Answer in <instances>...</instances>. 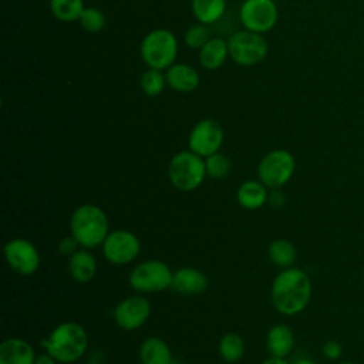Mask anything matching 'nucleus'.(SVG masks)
I'll use <instances>...</instances> for the list:
<instances>
[{"label": "nucleus", "mask_w": 364, "mask_h": 364, "mask_svg": "<svg viewBox=\"0 0 364 364\" xmlns=\"http://www.w3.org/2000/svg\"><path fill=\"white\" fill-rule=\"evenodd\" d=\"M313 286L309 274L299 267H286L276 274L270 289L274 309L284 316L301 313L310 303Z\"/></svg>", "instance_id": "f257e3e1"}, {"label": "nucleus", "mask_w": 364, "mask_h": 364, "mask_svg": "<svg viewBox=\"0 0 364 364\" xmlns=\"http://www.w3.org/2000/svg\"><path fill=\"white\" fill-rule=\"evenodd\" d=\"M262 364H290V363L286 358H279V357H272L270 355V358L264 360Z\"/></svg>", "instance_id": "72a5a7b5"}, {"label": "nucleus", "mask_w": 364, "mask_h": 364, "mask_svg": "<svg viewBox=\"0 0 364 364\" xmlns=\"http://www.w3.org/2000/svg\"><path fill=\"white\" fill-rule=\"evenodd\" d=\"M206 176L205 158L188 151L176 152L168 164V178L173 188L182 192H192L199 188Z\"/></svg>", "instance_id": "39448f33"}, {"label": "nucleus", "mask_w": 364, "mask_h": 364, "mask_svg": "<svg viewBox=\"0 0 364 364\" xmlns=\"http://www.w3.org/2000/svg\"><path fill=\"white\" fill-rule=\"evenodd\" d=\"M178 38L168 28H154L139 44V54L148 68L165 71L178 57Z\"/></svg>", "instance_id": "20e7f679"}, {"label": "nucleus", "mask_w": 364, "mask_h": 364, "mask_svg": "<svg viewBox=\"0 0 364 364\" xmlns=\"http://www.w3.org/2000/svg\"><path fill=\"white\" fill-rule=\"evenodd\" d=\"M36 354L30 343L10 337L0 344V364H34Z\"/></svg>", "instance_id": "dca6fc26"}, {"label": "nucleus", "mask_w": 364, "mask_h": 364, "mask_svg": "<svg viewBox=\"0 0 364 364\" xmlns=\"http://www.w3.org/2000/svg\"><path fill=\"white\" fill-rule=\"evenodd\" d=\"M78 246L80 243L77 242V239L70 235V236H64L60 243H58V252L63 255V256H67L70 257L71 255H74L77 250H78ZM81 247V246H80Z\"/></svg>", "instance_id": "7c9ffc66"}, {"label": "nucleus", "mask_w": 364, "mask_h": 364, "mask_svg": "<svg viewBox=\"0 0 364 364\" xmlns=\"http://www.w3.org/2000/svg\"><path fill=\"white\" fill-rule=\"evenodd\" d=\"M166 85L176 92H192L199 87L200 75L195 67L186 63H173L165 70Z\"/></svg>", "instance_id": "2eb2a0df"}, {"label": "nucleus", "mask_w": 364, "mask_h": 364, "mask_svg": "<svg viewBox=\"0 0 364 364\" xmlns=\"http://www.w3.org/2000/svg\"><path fill=\"white\" fill-rule=\"evenodd\" d=\"M321 354L328 361H337L343 355V346L338 341H336V340H327L321 346Z\"/></svg>", "instance_id": "c756f323"}, {"label": "nucleus", "mask_w": 364, "mask_h": 364, "mask_svg": "<svg viewBox=\"0 0 364 364\" xmlns=\"http://www.w3.org/2000/svg\"><path fill=\"white\" fill-rule=\"evenodd\" d=\"M212 38L210 30L206 24L202 23H195L188 27V30L183 34V41L185 46L192 48V50H200L209 40Z\"/></svg>", "instance_id": "c85d7f7f"}, {"label": "nucleus", "mask_w": 364, "mask_h": 364, "mask_svg": "<svg viewBox=\"0 0 364 364\" xmlns=\"http://www.w3.org/2000/svg\"><path fill=\"white\" fill-rule=\"evenodd\" d=\"M363 282H364V269H363Z\"/></svg>", "instance_id": "4c0bfd02"}, {"label": "nucleus", "mask_w": 364, "mask_h": 364, "mask_svg": "<svg viewBox=\"0 0 364 364\" xmlns=\"http://www.w3.org/2000/svg\"><path fill=\"white\" fill-rule=\"evenodd\" d=\"M267 256L272 263L279 267H291L297 260V249L287 239H274L267 247Z\"/></svg>", "instance_id": "5701e85b"}, {"label": "nucleus", "mask_w": 364, "mask_h": 364, "mask_svg": "<svg viewBox=\"0 0 364 364\" xmlns=\"http://www.w3.org/2000/svg\"><path fill=\"white\" fill-rule=\"evenodd\" d=\"M139 87L146 97H158L166 87L165 71L156 68H146L141 74Z\"/></svg>", "instance_id": "a878e982"}, {"label": "nucleus", "mask_w": 364, "mask_h": 364, "mask_svg": "<svg viewBox=\"0 0 364 364\" xmlns=\"http://www.w3.org/2000/svg\"><path fill=\"white\" fill-rule=\"evenodd\" d=\"M236 199L242 208L247 210H256L269 200L267 186L259 179L246 181L239 186L236 192Z\"/></svg>", "instance_id": "aec40b11"}, {"label": "nucleus", "mask_w": 364, "mask_h": 364, "mask_svg": "<svg viewBox=\"0 0 364 364\" xmlns=\"http://www.w3.org/2000/svg\"><path fill=\"white\" fill-rule=\"evenodd\" d=\"M338 364H357V363H354V361H340Z\"/></svg>", "instance_id": "c9c22d12"}, {"label": "nucleus", "mask_w": 364, "mask_h": 364, "mask_svg": "<svg viewBox=\"0 0 364 364\" xmlns=\"http://www.w3.org/2000/svg\"><path fill=\"white\" fill-rule=\"evenodd\" d=\"M173 272L158 259L145 260L136 264L129 273V286L139 293H156L172 287Z\"/></svg>", "instance_id": "0eeeda50"}, {"label": "nucleus", "mask_w": 364, "mask_h": 364, "mask_svg": "<svg viewBox=\"0 0 364 364\" xmlns=\"http://www.w3.org/2000/svg\"><path fill=\"white\" fill-rule=\"evenodd\" d=\"M139 358L142 364H171L172 353L159 337H148L139 346Z\"/></svg>", "instance_id": "412c9836"}, {"label": "nucleus", "mask_w": 364, "mask_h": 364, "mask_svg": "<svg viewBox=\"0 0 364 364\" xmlns=\"http://www.w3.org/2000/svg\"><path fill=\"white\" fill-rule=\"evenodd\" d=\"M112 316L119 328L132 331L142 327L149 318L151 303L144 296H129L115 306Z\"/></svg>", "instance_id": "ddd939ff"}, {"label": "nucleus", "mask_w": 364, "mask_h": 364, "mask_svg": "<svg viewBox=\"0 0 364 364\" xmlns=\"http://www.w3.org/2000/svg\"><path fill=\"white\" fill-rule=\"evenodd\" d=\"M4 257L7 264L21 276H31L38 270L40 255L33 242L16 237L4 245Z\"/></svg>", "instance_id": "f8f14e48"}, {"label": "nucleus", "mask_w": 364, "mask_h": 364, "mask_svg": "<svg viewBox=\"0 0 364 364\" xmlns=\"http://www.w3.org/2000/svg\"><path fill=\"white\" fill-rule=\"evenodd\" d=\"M279 20V10L274 0H243L239 7V21L243 28L264 34Z\"/></svg>", "instance_id": "1a4fd4ad"}, {"label": "nucleus", "mask_w": 364, "mask_h": 364, "mask_svg": "<svg viewBox=\"0 0 364 364\" xmlns=\"http://www.w3.org/2000/svg\"><path fill=\"white\" fill-rule=\"evenodd\" d=\"M293 364H317V363L310 360V358H307V357H301V358H297Z\"/></svg>", "instance_id": "f704fd0d"}, {"label": "nucleus", "mask_w": 364, "mask_h": 364, "mask_svg": "<svg viewBox=\"0 0 364 364\" xmlns=\"http://www.w3.org/2000/svg\"><path fill=\"white\" fill-rule=\"evenodd\" d=\"M205 166L206 176L212 179H223L230 172V159L222 152H215L205 158Z\"/></svg>", "instance_id": "cd10ccee"}, {"label": "nucleus", "mask_w": 364, "mask_h": 364, "mask_svg": "<svg viewBox=\"0 0 364 364\" xmlns=\"http://www.w3.org/2000/svg\"><path fill=\"white\" fill-rule=\"evenodd\" d=\"M48 6L53 17L63 23L78 21L85 9L84 0H48Z\"/></svg>", "instance_id": "b1692460"}, {"label": "nucleus", "mask_w": 364, "mask_h": 364, "mask_svg": "<svg viewBox=\"0 0 364 364\" xmlns=\"http://www.w3.org/2000/svg\"><path fill=\"white\" fill-rule=\"evenodd\" d=\"M78 23L82 27V30H85L87 33L97 34L104 30V27L107 24V17L100 7L85 6L84 11L81 13V16L78 18Z\"/></svg>", "instance_id": "bb28decb"}, {"label": "nucleus", "mask_w": 364, "mask_h": 364, "mask_svg": "<svg viewBox=\"0 0 364 364\" xmlns=\"http://www.w3.org/2000/svg\"><path fill=\"white\" fill-rule=\"evenodd\" d=\"M223 138L225 134L219 121L213 118H203L192 127L188 136V149L202 158H206L219 152Z\"/></svg>", "instance_id": "9d476101"}, {"label": "nucleus", "mask_w": 364, "mask_h": 364, "mask_svg": "<svg viewBox=\"0 0 364 364\" xmlns=\"http://www.w3.org/2000/svg\"><path fill=\"white\" fill-rule=\"evenodd\" d=\"M229 58L242 67L262 63L269 53V44L263 34L250 30H237L228 38Z\"/></svg>", "instance_id": "423d86ee"}, {"label": "nucleus", "mask_w": 364, "mask_h": 364, "mask_svg": "<svg viewBox=\"0 0 364 364\" xmlns=\"http://www.w3.org/2000/svg\"><path fill=\"white\" fill-rule=\"evenodd\" d=\"M219 355L226 363H237L245 354V341L237 333H226L219 340Z\"/></svg>", "instance_id": "393cba45"}, {"label": "nucleus", "mask_w": 364, "mask_h": 364, "mask_svg": "<svg viewBox=\"0 0 364 364\" xmlns=\"http://www.w3.org/2000/svg\"><path fill=\"white\" fill-rule=\"evenodd\" d=\"M226 0H191V11L198 23L210 26L226 13Z\"/></svg>", "instance_id": "4be33fe9"}, {"label": "nucleus", "mask_w": 364, "mask_h": 364, "mask_svg": "<svg viewBox=\"0 0 364 364\" xmlns=\"http://www.w3.org/2000/svg\"><path fill=\"white\" fill-rule=\"evenodd\" d=\"M199 64L206 71L219 70L226 60L229 58L228 40L222 37H212L200 50H199Z\"/></svg>", "instance_id": "a211bd4d"}, {"label": "nucleus", "mask_w": 364, "mask_h": 364, "mask_svg": "<svg viewBox=\"0 0 364 364\" xmlns=\"http://www.w3.org/2000/svg\"><path fill=\"white\" fill-rule=\"evenodd\" d=\"M101 246L104 257L112 264H128L141 252V242L136 235L125 229L109 232Z\"/></svg>", "instance_id": "9b49d317"}, {"label": "nucleus", "mask_w": 364, "mask_h": 364, "mask_svg": "<svg viewBox=\"0 0 364 364\" xmlns=\"http://www.w3.org/2000/svg\"><path fill=\"white\" fill-rule=\"evenodd\" d=\"M208 276L196 267H181L173 272L172 289L183 296L202 294L208 289Z\"/></svg>", "instance_id": "4468645a"}, {"label": "nucleus", "mask_w": 364, "mask_h": 364, "mask_svg": "<svg viewBox=\"0 0 364 364\" xmlns=\"http://www.w3.org/2000/svg\"><path fill=\"white\" fill-rule=\"evenodd\" d=\"M267 202H270L273 206H282L284 203V195L280 192V189H272Z\"/></svg>", "instance_id": "2f4dec72"}, {"label": "nucleus", "mask_w": 364, "mask_h": 364, "mask_svg": "<svg viewBox=\"0 0 364 364\" xmlns=\"http://www.w3.org/2000/svg\"><path fill=\"white\" fill-rule=\"evenodd\" d=\"M40 346L58 363L70 364L84 355L88 346V336L81 324L64 321L57 324L51 333L40 341Z\"/></svg>", "instance_id": "f03ea898"}, {"label": "nucleus", "mask_w": 364, "mask_h": 364, "mask_svg": "<svg viewBox=\"0 0 364 364\" xmlns=\"http://www.w3.org/2000/svg\"><path fill=\"white\" fill-rule=\"evenodd\" d=\"M84 364H97V363H94V361H88V363H84Z\"/></svg>", "instance_id": "e433bc0d"}, {"label": "nucleus", "mask_w": 364, "mask_h": 364, "mask_svg": "<svg viewBox=\"0 0 364 364\" xmlns=\"http://www.w3.org/2000/svg\"><path fill=\"white\" fill-rule=\"evenodd\" d=\"M70 233L77 239L81 247L94 249L102 245L109 233L108 218L97 205H81L70 218Z\"/></svg>", "instance_id": "7ed1b4c3"}, {"label": "nucleus", "mask_w": 364, "mask_h": 364, "mask_svg": "<svg viewBox=\"0 0 364 364\" xmlns=\"http://www.w3.org/2000/svg\"><path fill=\"white\" fill-rule=\"evenodd\" d=\"M266 347L272 357L286 358L293 351V347H294L293 330L283 323L274 324L267 331Z\"/></svg>", "instance_id": "f3484780"}, {"label": "nucleus", "mask_w": 364, "mask_h": 364, "mask_svg": "<svg viewBox=\"0 0 364 364\" xmlns=\"http://www.w3.org/2000/svg\"><path fill=\"white\" fill-rule=\"evenodd\" d=\"M57 363H58V361H57L54 357H51L48 353L37 355V357H36V361H34V364H57Z\"/></svg>", "instance_id": "473e14b6"}, {"label": "nucleus", "mask_w": 364, "mask_h": 364, "mask_svg": "<svg viewBox=\"0 0 364 364\" xmlns=\"http://www.w3.org/2000/svg\"><path fill=\"white\" fill-rule=\"evenodd\" d=\"M68 272L77 283L91 282L97 273V260L94 255L88 249L80 247L68 257Z\"/></svg>", "instance_id": "6ab92c4d"}, {"label": "nucleus", "mask_w": 364, "mask_h": 364, "mask_svg": "<svg viewBox=\"0 0 364 364\" xmlns=\"http://www.w3.org/2000/svg\"><path fill=\"white\" fill-rule=\"evenodd\" d=\"M296 159L286 149H273L267 152L257 165V178L270 189H280L294 175Z\"/></svg>", "instance_id": "6e6552de"}]
</instances>
